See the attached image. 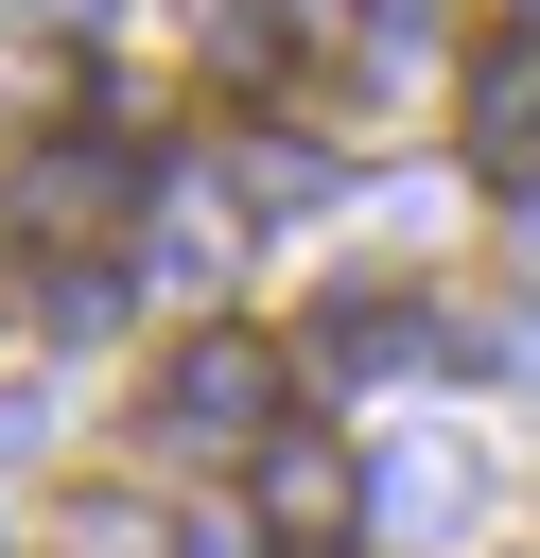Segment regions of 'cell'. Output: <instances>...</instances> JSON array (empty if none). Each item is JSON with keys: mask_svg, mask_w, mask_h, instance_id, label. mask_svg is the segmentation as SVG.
I'll return each instance as SVG.
<instances>
[{"mask_svg": "<svg viewBox=\"0 0 540 558\" xmlns=\"http://www.w3.org/2000/svg\"><path fill=\"white\" fill-rule=\"evenodd\" d=\"M279 384H296V366H279V331L209 314V331H174V349H157L139 436H157V453H261V436H296V401H279Z\"/></svg>", "mask_w": 540, "mask_h": 558, "instance_id": "obj_1", "label": "cell"}, {"mask_svg": "<svg viewBox=\"0 0 540 558\" xmlns=\"http://www.w3.org/2000/svg\"><path fill=\"white\" fill-rule=\"evenodd\" d=\"M244 506L279 523V558H331V541H366V453L296 418V436H261V453H244Z\"/></svg>", "mask_w": 540, "mask_h": 558, "instance_id": "obj_2", "label": "cell"}, {"mask_svg": "<svg viewBox=\"0 0 540 558\" xmlns=\"http://www.w3.org/2000/svg\"><path fill=\"white\" fill-rule=\"evenodd\" d=\"M453 140H470V174H540V35H488L470 70H453Z\"/></svg>", "mask_w": 540, "mask_h": 558, "instance_id": "obj_3", "label": "cell"}, {"mask_svg": "<svg viewBox=\"0 0 540 558\" xmlns=\"http://www.w3.org/2000/svg\"><path fill=\"white\" fill-rule=\"evenodd\" d=\"M296 349H314L331 384H366V366H401V349H435V296H418V279H331Z\"/></svg>", "mask_w": 540, "mask_h": 558, "instance_id": "obj_4", "label": "cell"}, {"mask_svg": "<svg viewBox=\"0 0 540 558\" xmlns=\"http://www.w3.org/2000/svg\"><path fill=\"white\" fill-rule=\"evenodd\" d=\"M192 52H209L226 87H279V70H296V0H192Z\"/></svg>", "mask_w": 540, "mask_h": 558, "instance_id": "obj_5", "label": "cell"}, {"mask_svg": "<svg viewBox=\"0 0 540 558\" xmlns=\"http://www.w3.org/2000/svg\"><path fill=\"white\" fill-rule=\"evenodd\" d=\"M226 192H244V209H314L331 174H314V140H296V122H226Z\"/></svg>", "mask_w": 540, "mask_h": 558, "instance_id": "obj_6", "label": "cell"}, {"mask_svg": "<svg viewBox=\"0 0 540 558\" xmlns=\"http://www.w3.org/2000/svg\"><path fill=\"white\" fill-rule=\"evenodd\" d=\"M122 314H139V262H105V244L35 262V331H122Z\"/></svg>", "mask_w": 540, "mask_h": 558, "instance_id": "obj_7", "label": "cell"}, {"mask_svg": "<svg viewBox=\"0 0 540 558\" xmlns=\"http://www.w3.org/2000/svg\"><path fill=\"white\" fill-rule=\"evenodd\" d=\"M52 541H70V558H192L139 488H70V506H52Z\"/></svg>", "mask_w": 540, "mask_h": 558, "instance_id": "obj_8", "label": "cell"}, {"mask_svg": "<svg viewBox=\"0 0 540 558\" xmlns=\"http://www.w3.org/2000/svg\"><path fill=\"white\" fill-rule=\"evenodd\" d=\"M418 17H435V0H366V35H418Z\"/></svg>", "mask_w": 540, "mask_h": 558, "instance_id": "obj_9", "label": "cell"}, {"mask_svg": "<svg viewBox=\"0 0 540 558\" xmlns=\"http://www.w3.org/2000/svg\"><path fill=\"white\" fill-rule=\"evenodd\" d=\"M35 17H52V35H105V0H35Z\"/></svg>", "mask_w": 540, "mask_h": 558, "instance_id": "obj_10", "label": "cell"}, {"mask_svg": "<svg viewBox=\"0 0 540 558\" xmlns=\"http://www.w3.org/2000/svg\"><path fill=\"white\" fill-rule=\"evenodd\" d=\"M192 558H244V541H192Z\"/></svg>", "mask_w": 540, "mask_h": 558, "instance_id": "obj_11", "label": "cell"}, {"mask_svg": "<svg viewBox=\"0 0 540 558\" xmlns=\"http://www.w3.org/2000/svg\"><path fill=\"white\" fill-rule=\"evenodd\" d=\"M331 558H366V541H331Z\"/></svg>", "mask_w": 540, "mask_h": 558, "instance_id": "obj_12", "label": "cell"}, {"mask_svg": "<svg viewBox=\"0 0 540 558\" xmlns=\"http://www.w3.org/2000/svg\"><path fill=\"white\" fill-rule=\"evenodd\" d=\"M505 558H523V541H505Z\"/></svg>", "mask_w": 540, "mask_h": 558, "instance_id": "obj_13", "label": "cell"}]
</instances>
